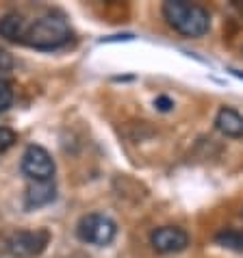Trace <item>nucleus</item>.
<instances>
[{"label": "nucleus", "mask_w": 243, "mask_h": 258, "mask_svg": "<svg viewBox=\"0 0 243 258\" xmlns=\"http://www.w3.org/2000/svg\"><path fill=\"white\" fill-rule=\"evenodd\" d=\"M20 169L31 182H50L54 178L56 165L46 148L28 146L20 161Z\"/></svg>", "instance_id": "20e7f679"}, {"label": "nucleus", "mask_w": 243, "mask_h": 258, "mask_svg": "<svg viewBox=\"0 0 243 258\" xmlns=\"http://www.w3.org/2000/svg\"><path fill=\"white\" fill-rule=\"evenodd\" d=\"M11 70H13V56L7 50H0V78H3V74H9Z\"/></svg>", "instance_id": "ddd939ff"}, {"label": "nucleus", "mask_w": 243, "mask_h": 258, "mask_svg": "<svg viewBox=\"0 0 243 258\" xmlns=\"http://www.w3.org/2000/svg\"><path fill=\"white\" fill-rule=\"evenodd\" d=\"M76 234L83 243H89V245H111L113 239L117 234V226L111 217H106L102 213H89L81 217L76 226Z\"/></svg>", "instance_id": "7ed1b4c3"}, {"label": "nucleus", "mask_w": 243, "mask_h": 258, "mask_svg": "<svg viewBox=\"0 0 243 258\" xmlns=\"http://www.w3.org/2000/svg\"><path fill=\"white\" fill-rule=\"evenodd\" d=\"M26 33V24L20 13H5L0 18V37H5L7 41H13V44H22Z\"/></svg>", "instance_id": "1a4fd4ad"}, {"label": "nucleus", "mask_w": 243, "mask_h": 258, "mask_svg": "<svg viewBox=\"0 0 243 258\" xmlns=\"http://www.w3.org/2000/svg\"><path fill=\"white\" fill-rule=\"evenodd\" d=\"M215 243L226 249H232V252H243V230L226 228V230L215 234Z\"/></svg>", "instance_id": "9d476101"}, {"label": "nucleus", "mask_w": 243, "mask_h": 258, "mask_svg": "<svg viewBox=\"0 0 243 258\" xmlns=\"http://www.w3.org/2000/svg\"><path fill=\"white\" fill-rule=\"evenodd\" d=\"M150 245L159 254H178L189 245V234L178 226H161L150 234Z\"/></svg>", "instance_id": "423d86ee"}, {"label": "nucleus", "mask_w": 243, "mask_h": 258, "mask_svg": "<svg viewBox=\"0 0 243 258\" xmlns=\"http://www.w3.org/2000/svg\"><path fill=\"white\" fill-rule=\"evenodd\" d=\"M54 198H56V187L52 180L50 182H31L24 193V209L26 211L41 209V206L54 202Z\"/></svg>", "instance_id": "0eeeda50"}, {"label": "nucleus", "mask_w": 243, "mask_h": 258, "mask_svg": "<svg viewBox=\"0 0 243 258\" xmlns=\"http://www.w3.org/2000/svg\"><path fill=\"white\" fill-rule=\"evenodd\" d=\"M13 104V87L7 78H0V113H5Z\"/></svg>", "instance_id": "9b49d317"}, {"label": "nucleus", "mask_w": 243, "mask_h": 258, "mask_svg": "<svg viewBox=\"0 0 243 258\" xmlns=\"http://www.w3.org/2000/svg\"><path fill=\"white\" fill-rule=\"evenodd\" d=\"M215 126L221 135H226V137H243V115L239 111L230 109V106H224V109H219L217 117H215Z\"/></svg>", "instance_id": "6e6552de"}, {"label": "nucleus", "mask_w": 243, "mask_h": 258, "mask_svg": "<svg viewBox=\"0 0 243 258\" xmlns=\"http://www.w3.org/2000/svg\"><path fill=\"white\" fill-rule=\"evenodd\" d=\"M70 39H72V28L66 20L56 13H46L26 26L22 44L35 50H59L68 46Z\"/></svg>", "instance_id": "f257e3e1"}, {"label": "nucleus", "mask_w": 243, "mask_h": 258, "mask_svg": "<svg viewBox=\"0 0 243 258\" xmlns=\"http://www.w3.org/2000/svg\"><path fill=\"white\" fill-rule=\"evenodd\" d=\"M50 234L46 230H18L7 239V252L16 258L39 256L46 249Z\"/></svg>", "instance_id": "39448f33"}, {"label": "nucleus", "mask_w": 243, "mask_h": 258, "mask_svg": "<svg viewBox=\"0 0 243 258\" xmlns=\"http://www.w3.org/2000/svg\"><path fill=\"white\" fill-rule=\"evenodd\" d=\"M156 106H159L161 111H169L171 106H174V102H171L169 98H165V96H161V98H156V102H154Z\"/></svg>", "instance_id": "4468645a"}, {"label": "nucleus", "mask_w": 243, "mask_h": 258, "mask_svg": "<svg viewBox=\"0 0 243 258\" xmlns=\"http://www.w3.org/2000/svg\"><path fill=\"white\" fill-rule=\"evenodd\" d=\"M16 133L11 131V128H5V126H0V154L7 152L13 143H16Z\"/></svg>", "instance_id": "f8f14e48"}, {"label": "nucleus", "mask_w": 243, "mask_h": 258, "mask_svg": "<svg viewBox=\"0 0 243 258\" xmlns=\"http://www.w3.org/2000/svg\"><path fill=\"white\" fill-rule=\"evenodd\" d=\"M163 18L167 20V24L178 31L185 37H202L209 33L211 28V16L204 7L185 3V0H169L163 5Z\"/></svg>", "instance_id": "f03ea898"}]
</instances>
